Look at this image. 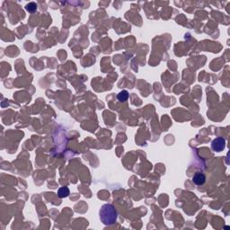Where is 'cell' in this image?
<instances>
[{"mask_svg":"<svg viewBox=\"0 0 230 230\" xmlns=\"http://www.w3.org/2000/svg\"><path fill=\"white\" fill-rule=\"evenodd\" d=\"M117 211L112 205H102L100 210V219L105 226L113 225L117 220Z\"/></svg>","mask_w":230,"mask_h":230,"instance_id":"cell-1","label":"cell"},{"mask_svg":"<svg viewBox=\"0 0 230 230\" xmlns=\"http://www.w3.org/2000/svg\"><path fill=\"white\" fill-rule=\"evenodd\" d=\"M226 147V140L222 137H217L215 140H213L211 143V148L215 152H220L222 151Z\"/></svg>","mask_w":230,"mask_h":230,"instance_id":"cell-2","label":"cell"},{"mask_svg":"<svg viewBox=\"0 0 230 230\" xmlns=\"http://www.w3.org/2000/svg\"><path fill=\"white\" fill-rule=\"evenodd\" d=\"M192 181L197 185H202L206 182V176L202 172H196L192 177Z\"/></svg>","mask_w":230,"mask_h":230,"instance_id":"cell-3","label":"cell"},{"mask_svg":"<svg viewBox=\"0 0 230 230\" xmlns=\"http://www.w3.org/2000/svg\"><path fill=\"white\" fill-rule=\"evenodd\" d=\"M70 194V191L68 187H61L58 191V196L59 198H66Z\"/></svg>","mask_w":230,"mask_h":230,"instance_id":"cell-4","label":"cell"},{"mask_svg":"<svg viewBox=\"0 0 230 230\" xmlns=\"http://www.w3.org/2000/svg\"><path fill=\"white\" fill-rule=\"evenodd\" d=\"M117 98L120 102H125L127 101L129 98V92L127 90H122V92H120L117 96Z\"/></svg>","mask_w":230,"mask_h":230,"instance_id":"cell-5","label":"cell"},{"mask_svg":"<svg viewBox=\"0 0 230 230\" xmlns=\"http://www.w3.org/2000/svg\"><path fill=\"white\" fill-rule=\"evenodd\" d=\"M25 9L29 13H34L37 10V4H35L34 2H31L26 5Z\"/></svg>","mask_w":230,"mask_h":230,"instance_id":"cell-6","label":"cell"}]
</instances>
